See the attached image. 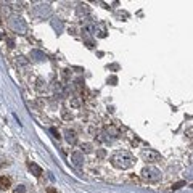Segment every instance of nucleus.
Masks as SVG:
<instances>
[{
	"mask_svg": "<svg viewBox=\"0 0 193 193\" xmlns=\"http://www.w3.org/2000/svg\"><path fill=\"white\" fill-rule=\"evenodd\" d=\"M82 151H84V153L92 151V145H90V143H84V145H82Z\"/></svg>",
	"mask_w": 193,
	"mask_h": 193,
	"instance_id": "6e6552de",
	"label": "nucleus"
},
{
	"mask_svg": "<svg viewBox=\"0 0 193 193\" xmlns=\"http://www.w3.org/2000/svg\"><path fill=\"white\" fill-rule=\"evenodd\" d=\"M13 193H26V187H24V185H19L18 188H15Z\"/></svg>",
	"mask_w": 193,
	"mask_h": 193,
	"instance_id": "9d476101",
	"label": "nucleus"
},
{
	"mask_svg": "<svg viewBox=\"0 0 193 193\" xmlns=\"http://www.w3.org/2000/svg\"><path fill=\"white\" fill-rule=\"evenodd\" d=\"M184 185H185V182H177V184L172 185V190H177V188H180V187H184Z\"/></svg>",
	"mask_w": 193,
	"mask_h": 193,
	"instance_id": "9b49d317",
	"label": "nucleus"
},
{
	"mask_svg": "<svg viewBox=\"0 0 193 193\" xmlns=\"http://www.w3.org/2000/svg\"><path fill=\"white\" fill-rule=\"evenodd\" d=\"M11 180L7 177V175H0V188H10Z\"/></svg>",
	"mask_w": 193,
	"mask_h": 193,
	"instance_id": "0eeeda50",
	"label": "nucleus"
},
{
	"mask_svg": "<svg viewBox=\"0 0 193 193\" xmlns=\"http://www.w3.org/2000/svg\"><path fill=\"white\" fill-rule=\"evenodd\" d=\"M71 160H72V163H74L76 166H81V164H82V161H84V156H82V153L74 151V153L71 155Z\"/></svg>",
	"mask_w": 193,
	"mask_h": 193,
	"instance_id": "20e7f679",
	"label": "nucleus"
},
{
	"mask_svg": "<svg viewBox=\"0 0 193 193\" xmlns=\"http://www.w3.org/2000/svg\"><path fill=\"white\" fill-rule=\"evenodd\" d=\"M50 132H52V134H53V137H55V139H58V140L61 139V135H60V132H58V130H56L55 127H52V129H50Z\"/></svg>",
	"mask_w": 193,
	"mask_h": 193,
	"instance_id": "1a4fd4ad",
	"label": "nucleus"
},
{
	"mask_svg": "<svg viewBox=\"0 0 193 193\" xmlns=\"http://www.w3.org/2000/svg\"><path fill=\"white\" fill-rule=\"evenodd\" d=\"M29 171H31L34 175H36V177H40V175L44 174V172H42V169L39 167L36 163H29Z\"/></svg>",
	"mask_w": 193,
	"mask_h": 193,
	"instance_id": "39448f33",
	"label": "nucleus"
},
{
	"mask_svg": "<svg viewBox=\"0 0 193 193\" xmlns=\"http://www.w3.org/2000/svg\"><path fill=\"white\" fill-rule=\"evenodd\" d=\"M63 118L65 119H71V114H69V113H66V111H63Z\"/></svg>",
	"mask_w": 193,
	"mask_h": 193,
	"instance_id": "f8f14e48",
	"label": "nucleus"
},
{
	"mask_svg": "<svg viewBox=\"0 0 193 193\" xmlns=\"http://www.w3.org/2000/svg\"><path fill=\"white\" fill-rule=\"evenodd\" d=\"M111 164L118 169H129L134 164V158L129 153H116L111 158Z\"/></svg>",
	"mask_w": 193,
	"mask_h": 193,
	"instance_id": "f257e3e1",
	"label": "nucleus"
},
{
	"mask_svg": "<svg viewBox=\"0 0 193 193\" xmlns=\"http://www.w3.org/2000/svg\"><path fill=\"white\" fill-rule=\"evenodd\" d=\"M66 140H68V143H71V145H74L76 143V140H77V137H76V132L74 130H66Z\"/></svg>",
	"mask_w": 193,
	"mask_h": 193,
	"instance_id": "423d86ee",
	"label": "nucleus"
},
{
	"mask_svg": "<svg viewBox=\"0 0 193 193\" xmlns=\"http://www.w3.org/2000/svg\"><path fill=\"white\" fill-rule=\"evenodd\" d=\"M143 158H145L146 161H150V163H155V161H160L161 160L160 153H156V151H153V150L143 151Z\"/></svg>",
	"mask_w": 193,
	"mask_h": 193,
	"instance_id": "7ed1b4c3",
	"label": "nucleus"
},
{
	"mask_svg": "<svg viewBox=\"0 0 193 193\" xmlns=\"http://www.w3.org/2000/svg\"><path fill=\"white\" fill-rule=\"evenodd\" d=\"M142 179L146 180V182H158V180L161 179V172H160V169L148 166L142 171Z\"/></svg>",
	"mask_w": 193,
	"mask_h": 193,
	"instance_id": "f03ea898",
	"label": "nucleus"
},
{
	"mask_svg": "<svg viewBox=\"0 0 193 193\" xmlns=\"http://www.w3.org/2000/svg\"><path fill=\"white\" fill-rule=\"evenodd\" d=\"M98 156L103 158V156H105V150H100V151H98Z\"/></svg>",
	"mask_w": 193,
	"mask_h": 193,
	"instance_id": "ddd939ff",
	"label": "nucleus"
},
{
	"mask_svg": "<svg viewBox=\"0 0 193 193\" xmlns=\"http://www.w3.org/2000/svg\"><path fill=\"white\" fill-rule=\"evenodd\" d=\"M47 193H58L55 188H47Z\"/></svg>",
	"mask_w": 193,
	"mask_h": 193,
	"instance_id": "4468645a",
	"label": "nucleus"
}]
</instances>
